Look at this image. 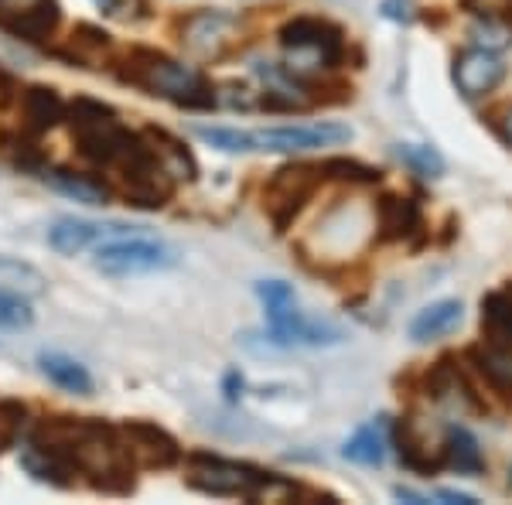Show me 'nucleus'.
<instances>
[{"mask_svg": "<svg viewBox=\"0 0 512 505\" xmlns=\"http://www.w3.org/2000/svg\"><path fill=\"white\" fill-rule=\"evenodd\" d=\"M472 366L478 376L489 383L499 396H512V349L509 345H495V342H485V345H475L468 352Z\"/></svg>", "mask_w": 512, "mask_h": 505, "instance_id": "obj_20", "label": "nucleus"}, {"mask_svg": "<svg viewBox=\"0 0 512 505\" xmlns=\"http://www.w3.org/2000/svg\"><path fill=\"white\" fill-rule=\"evenodd\" d=\"M239 38V24L233 14L222 11H195L178 24V41L192 59L216 62Z\"/></svg>", "mask_w": 512, "mask_h": 505, "instance_id": "obj_6", "label": "nucleus"}, {"mask_svg": "<svg viewBox=\"0 0 512 505\" xmlns=\"http://www.w3.org/2000/svg\"><path fill=\"white\" fill-rule=\"evenodd\" d=\"M21 465L41 485H52V488H72V485H76V471L65 465L62 458L41 451V447H35V444H28L21 451Z\"/></svg>", "mask_w": 512, "mask_h": 505, "instance_id": "obj_23", "label": "nucleus"}, {"mask_svg": "<svg viewBox=\"0 0 512 505\" xmlns=\"http://www.w3.org/2000/svg\"><path fill=\"white\" fill-rule=\"evenodd\" d=\"M24 427H28V407L21 400H0V451L18 444Z\"/></svg>", "mask_w": 512, "mask_h": 505, "instance_id": "obj_35", "label": "nucleus"}, {"mask_svg": "<svg viewBox=\"0 0 512 505\" xmlns=\"http://www.w3.org/2000/svg\"><path fill=\"white\" fill-rule=\"evenodd\" d=\"M345 458L355 461V465H383L386 458V437L383 430L376 424L355 430V437H349V444H345Z\"/></svg>", "mask_w": 512, "mask_h": 505, "instance_id": "obj_29", "label": "nucleus"}, {"mask_svg": "<svg viewBox=\"0 0 512 505\" xmlns=\"http://www.w3.org/2000/svg\"><path fill=\"white\" fill-rule=\"evenodd\" d=\"M188 488L202 495H216V499H270L277 492H291L274 475H263L250 465H236V461H222L212 454H192L188 458Z\"/></svg>", "mask_w": 512, "mask_h": 505, "instance_id": "obj_2", "label": "nucleus"}, {"mask_svg": "<svg viewBox=\"0 0 512 505\" xmlns=\"http://www.w3.org/2000/svg\"><path fill=\"white\" fill-rule=\"evenodd\" d=\"M0 147H4V157L18 171H31V175H41V171H45V151L38 147V137L28 134V130L7 134L0 140Z\"/></svg>", "mask_w": 512, "mask_h": 505, "instance_id": "obj_28", "label": "nucleus"}, {"mask_svg": "<svg viewBox=\"0 0 512 505\" xmlns=\"http://www.w3.org/2000/svg\"><path fill=\"white\" fill-rule=\"evenodd\" d=\"M444 461L454 471H465V475H478L485 468L482 451H478V441L468 434L465 427H451L448 430V441H444Z\"/></svg>", "mask_w": 512, "mask_h": 505, "instance_id": "obj_25", "label": "nucleus"}, {"mask_svg": "<svg viewBox=\"0 0 512 505\" xmlns=\"http://www.w3.org/2000/svg\"><path fill=\"white\" fill-rule=\"evenodd\" d=\"M45 181L59 195L72 198V202H82V205H110L113 195H117L110 181H103L99 175H89V171L55 168V171H45Z\"/></svg>", "mask_w": 512, "mask_h": 505, "instance_id": "obj_15", "label": "nucleus"}, {"mask_svg": "<svg viewBox=\"0 0 512 505\" xmlns=\"http://www.w3.org/2000/svg\"><path fill=\"white\" fill-rule=\"evenodd\" d=\"M117 171H120V195L134 209H161L175 195L178 181L161 168V161L154 157L144 134L137 137L134 151L117 164Z\"/></svg>", "mask_w": 512, "mask_h": 505, "instance_id": "obj_3", "label": "nucleus"}, {"mask_svg": "<svg viewBox=\"0 0 512 505\" xmlns=\"http://www.w3.org/2000/svg\"><path fill=\"white\" fill-rule=\"evenodd\" d=\"M178 263V256L171 246L158 243L147 236H123V239H106L93 256V267L113 280L123 277H144V273L171 270Z\"/></svg>", "mask_w": 512, "mask_h": 505, "instance_id": "obj_4", "label": "nucleus"}, {"mask_svg": "<svg viewBox=\"0 0 512 505\" xmlns=\"http://www.w3.org/2000/svg\"><path fill=\"white\" fill-rule=\"evenodd\" d=\"M437 499H444V502H461V505H475V495H468V492H451V488H441V492H437Z\"/></svg>", "mask_w": 512, "mask_h": 505, "instance_id": "obj_39", "label": "nucleus"}, {"mask_svg": "<svg viewBox=\"0 0 512 505\" xmlns=\"http://www.w3.org/2000/svg\"><path fill=\"white\" fill-rule=\"evenodd\" d=\"M0 287L4 291H18L24 297H38L48 291V280L31 263L14 260V256H0Z\"/></svg>", "mask_w": 512, "mask_h": 505, "instance_id": "obj_24", "label": "nucleus"}, {"mask_svg": "<svg viewBox=\"0 0 512 505\" xmlns=\"http://www.w3.org/2000/svg\"><path fill=\"white\" fill-rule=\"evenodd\" d=\"M110 48H113L110 31L96 28V24H76L69 35V45L59 48L55 55L69 65H79V69H96L110 55Z\"/></svg>", "mask_w": 512, "mask_h": 505, "instance_id": "obj_16", "label": "nucleus"}, {"mask_svg": "<svg viewBox=\"0 0 512 505\" xmlns=\"http://www.w3.org/2000/svg\"><path fill=\"white\" fill-rule=\"evenodd\" d=\"M140 134L147 137L154 157H158L161 168L168 171L171 178L175 181H195L198 178V164H195L192 151H188L175 134H168V130H161V127H144Z\"/></svg>", "mask_w": 512, "mask_h": 505, "instance_id": "obj_17", "label": "nucleus"}, {"mask_svg": "<svg viewBox=\"0 0 512 505\" xmlns=\"http://www.w3.org/2000/svg\"><path fill=\"white\" fill-rule=\"evenodd\" d=\"M134 130H127L117 117H106L96 123H82L72 127V140H76V151L82 161H89L93 168H117V164L134 151L137 144Z\"/></svg>", "mask_w": 512, "mask_h": 505, "instance_id": "obj_7", "label": "nucleus"}, {"mask_svg": "<svg viewBox=\"0 0 512 505\" xmlns=\"http://www.w3.org/2000/svg\"><path fill=\"white\" fill-rule=\"evenodd\" d=\"M321 175L338 181H355V185H373V181H379L376 168L352 161V157H328V161H321Z\"/></svg>", "mask_w": 512, "mask_h": 505, "instance_id": "obj_33", "label": "nucleus"}, {"mask_svg": "<svg viewBox=\"0 0 512 505\" xmlns=\"http://www.w3.org/2000/svg\"><path fill=\"white\" fill-rule=\"evenodd\" d=\"M222 389H226L229 400H236V396L243 393V376H239V372H229V376L222 379Z\"/></svg>", "mask_w": 512, "mask_h": 505, "instance_id": "obj_38", "label": "nucleus"}, {"mask_svg": "<svg viewBox=\"0 0 512 505\" xmlns=\"http://www.w3.org/2000/svg\"><path fill=\"white\" fill-rule=\"evenodd\" d=\"M198 137L205 144L219 147L226 154H250L256 151L253 144V130H236V127H198Z\"/></svg>", "mask_w": 512, "mask_h": 505, "instance_id": "obj_32", "label": "nucleus"}, {"mask_svg": "<svg viewBox=\"0 0 512 505\" xmlns=\"http://www.w3.org/2000/svg\"><path fill=\"white\" fill-rule=\"evenodd\" d=\"M376 222H379V239H386V243H393V239H407L410 233L424 229L417 202L400 198V195H383V198H379Z\"/></svg>", "mask_w": 512, "mask_h": 505, "instance_id": "obj_18", "label": "nucleus"}, {"mask_svg": "<svg viewBox=\"0 0 512 505\" xmlns=\"http://www.w3.org/2000/svg\"><path fill=\"white\" fill-rule=\"evenodd\" d=\"M267 338L274 345H338L342 342V328L332 325V321L297 314V318H291L287 325L270 328Z\"/></svg>", "mask_w": 512, "mask_h": 505, "instance_id": "obj_19", "label": "nucleus"}, {"mask_svg": "<svg viewBox=\"0 0 512 505\" xmlns=\"http://www.w3.org/2000/svg\"><path fill=\"white\" fill-rule=\"evenodd\" d=\"M502 79H506V62L489 48H472L454 59V86L468 99L489 96Z\"/></svg>", "mask_w": 512, "mask_h": 505, "instance_id": "obj_13", "label": "nucleus"}, {"mask_svg": "<svg viewBox=\"0 0 512 505\" xmlns=\"http://www.w3.org/2000/svg\"><path fill=\"white\" fill-rule=\"evenodd\" d=\"M472 35L482 41V48H489V52H495V48H502V45H509V41H512V31L506 28V24H499V21L475 24Z\"/></svg>", "mask_w": 512, "mask_h": 505, "instance_id": "obj_36", "label": "nucleus"}, {"mask_svg": "<svg viewBox=\"0 0 512 505\" xmlns=\"http://www.w3.org/2000/svg\"><path fill=\"white\" fill-rule=\"evenodd\" d=\"M499 134H502V140L512 147V106L506 113H502V120H499Z\"/></svg>", "mask_w": 512, "mask_h": 505, "instance_id": "obj_41", "label": "nucleus"}, {"mask_svg": "<svg viewBox=\"0 0 512 505\" xmlns=\"http://www.w3.org/2000/svg\"><path fill=\"white\" fill-rule=\"evenodd\" d=\"M117 79L134 89H144L147 96L171 99L188 110H212L216 106V89L198 69L185 62L168 59L154 48H130L117 62Z\"/></svg>", "mask_w": 512, "mask_h": 505, "instance_id": "obj_1", "label": "nucleus"}, {"mask_svg": "<svg viewBox=\"0 0 512 505\" xmlns=\"http://www.w3.org/2000/svg\"><path fill=\"white\" fill-rule=\"evenodd\" d=\"M31 325H35V311H31L28 297L0 287V331H21Z\"/></svg>", "mask_w": 512, "mask_h": 505, "instance_id": "obj_31", "label": "nucleus"}, {"mask_svg": "<svg viewBox=\"0 0 512 505\" xmlns=\"http://www.w3.org/2000/svg\"><path fill=\"white\" fill-rule=\"evenodd\" d=\"M465 308H461V301H434V304H427L424 311H417V318L410 321V338L414 342H437V338H444V335H451L454 328L461 325V314Z\"/></svg>", "mask_w": 512, "mask_h": 505, "instance_id": "obj_21", "label": "nucleus"}, {"mask_svg": "<svg viewBox=\"0 0 512 505\" xmlns=\"http://www.w3.org/2000/svg\"><path fill=\"white\" fill-rule=\"evenodd\" d=\"M120 444L137 468H171L181 458V447L164 427L151 420H127L120 424Z\"/></svg>", "mask_w": 512, "mask_h": 505, "instance_id": "obj_9", "label": "nucleus"}, {"mask_svg": "<svg viewBox=\"0 0 512 505\" xmlns=\"http://www.w3.org/2000/svg\"><path fill=\"white\" fill-rule=\"evenodd\" d=\"M38 369L48 376V383H55L65 393H76V396H93V376L82 362L69 359L62 352H41L38 355Z\"/></svg>", "mask_w": 512, "mask_h": 505, "instance_id": "obj_22", "label": "nucleus"}, {"mask_svg": "<svg viewBox=\"0 0 512 505\" xmlns=\"http://www.w3.org/2000/svg\"><path fill=\"white\" fill-rule=\"evenodd\" d=\"M383 18H390L396 24H410L417 18L414 0H383Z\"/></svg>", "mask_w": 512, "mask_h": 505, "instance_id": "obj_37", "label": "nucleus"}, {"mask_svg": "<svg viewBox=\"0 0 512 505\" xmlns=\"http://www.w3.org/2000/svg\"><path fill=\"white\" fill-rule=\"evenodd\" d=\"M18 113H21V130L41 137L65 120L69 103H65L55 86H41V82H35V86H28L18 93Z\"/></svg>", "mask_w": 512, "mask_h": 505, "instance_id": "obj_14", "label": "nucleus"}, {"mask_svg": "<svg viewBox=\"0 0 512 505\" xmlns=\"http://www.w3.org/2000/svg\"><path fill=\"white\" fill-rule=\"evenodd\" d=\"M93 4L99 7V11H106V14H127L123 7H127V0H93Z\"/></svg>", "mask_w": 512, "mask_h": 505, "instance_id": "obj_40", "label": "nucleus"}, {"mask_svg": "<svg viewBox=\"0 0 512 505\" xmlns=\"http://www.w3.org/2000/svg\"><path fill=\"white\" fill-rule=\"evenodd\" d=\"M396 157L407 164L420 178H441L444 175V157L431 144H396Z\"/></svg>", "mask_w": 512, "mask_h": 505, "instance_id": "obj_30", "label": "nucleus"}, {"mask_svg": "<svg viewBox=\"0 0 512 505\" xmlns=\"http://www.w3.org/2000/svg\"><path fill=\"white\" fill-rule=\"evenodd\" d=\"M393 444H396V454H400V461L407 468H414V471H431L434 468V461L424 454V444L414 437V427H410V424H396Z\"/></svg>", "mask_w": 512, "mask_h": 505, "instance_id": "obj_34", "label": "nucleus"}, {"mask_svg": "<svg viewBox=\"0 0 512 505\" xmlns=\"http://www.w3.org/2000/svg\"><path fill=\"white\" fill-rule=\"evenodd\" d=\"M256 294H260V301L267 304L270 328L287 325V321L301 314V311H297L294 287H291V284H284V280H263V284H256Z\"/></svg>", "mask_w": 512, "mask_h": 505, "instance_id": "obj_26", "label": "nucleus"}, {"mask_svg": "<svg viewBox=\"0 0 512 505\" xmlns=\"http://www.w3.org/2000/svg\"><path fill=\"white\" fill-rule=\"evenodd\" d=\"M321 164H287V168L274 171V178L263 188V209H267L270 222L277 233H287V226L301 215L304 205L321 185Z\"/></svg>", "mask_w": 512, "mask_h": 505, "instance_id": "obj_5", "label": "nucleus"}, {"mask_svg": "<svg viewBox=\"0 0 512 505\" xmlns=\"http://www.w3.org/2000/svg\"><path fill=\"white\" fill-rule=\"evenodd\" d=\"M59 28H62L59 0H31L24 7L0 4V31L24 41V45H48Z\"/></svg>", "mask_w": 512, "mask_h": 505, "instance_id": "obj_10", "label": "nucleus"}, {"mask_svg": "<svg viewBox=\"0 0 512 505\" xmlns=\"http://www.w3.org/2000/svg\"><path fill=\"white\" fill-rule=\"evenodd\" d=\"M352 140V130L342 123H311V127H270V130H253L256 151L270 154H297V151H315V147L342 144Z\"/></svg>", "mask_w": 512, "mask_h": 505, "instance_id": "obj_11", "label": "nucleus"}, {"mask_svg": "<svg viewBox=\"0 0 512 505\" xmlns=\"http://www.w3.org/2000/svg\"><path fill=\"white\" fill-rule=\"evenodd\" d=\"M280 45L291 55H315V65L325 69L338 65L345 55L342 31L325 18H291L280 28Z\"/></svg>", "mask_w": 512, "mask_h": 505, "instance_id": "obj_8", "label": "nucleus"}, {"mask_svg": "<svg viewBox=\"0 0 512 505\" xmlns=\"http://www.w3.org/2000/svg\"><path fill=\"white\" fill-rule=\"evenodd\" d=\"M482 328L495 345L512 349V294H489L482 301Z\"/></svg>", "mask_w": 512, "mask_h": 505, "instance_id": "obj_27", "label": "nucleus"}, {"mask_svg": "<svg viewBox=\"0 0 512 505\" xmlns=\"http://www.w3.org/2000/svg\"><path fill=\"white\" fill-rule=\"evenodd\" d=\"M134 236V226H123V222H86V219H59L48 229V246L59 256H79L82 250L96 243V239H123Z\"/></svg>", "mask_w": 512, "mask_h": 505, "instance_id": "obj_12", "label": "nucleus"}]
</instances>
